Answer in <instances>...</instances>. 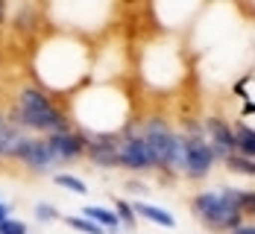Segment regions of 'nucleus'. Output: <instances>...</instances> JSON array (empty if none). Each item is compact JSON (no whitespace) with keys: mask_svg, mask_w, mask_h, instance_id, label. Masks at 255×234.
Segmentation results:
<instances>
[{"mask_svg":"<svg viewBox=\"0 0 255 234\" xmlns=\"http://www.w3.org/2000/svg\"><path fill=\"white\" fill-rule=\"evenodd\" d=\"M6 120H9L12 126H18L21 132L29 129V132L56 135V132H68L71 129L68 117L53 105V100L41 91V88H21Z\"/></svg>","mask_w":255,"mask_h":234,"instance_id":"1","label":"nucleus"},{"mask_svg":"<svg viewBox=\"0 0 255 234\" xmlns=\"http://www.w3.org/2000/svg\"><path fill=\"white\" fill-rule=\"evenodd\" d=\"M241 202H244V190L238 187H223V190H203L194 196L191 211L194 217L214 229V232H235L241 229L244 223V214H241Z\"/></svg>","mask_w":255,"mask_h":234,"instance_id":"2","label":"nucleus"},{"mask_svg":"<svg viewBox=\"0 0 255 234\" xmlns=\"http://www.w3.org/2000/svg\"><path fill=\"white\" fill-rule=\"evenodd\" d=\"M118 167H127L132 173H147L153 170V156L147 150V141L141 135V126H127L121 129V141H118Z\"/></svg>","mask_w":255,"mask_h":234,"instance_id":"3","label":"nucleus"},{"mask_svg":"<svg viewBox=\"0 0 255 234\" xmlns=\"http://www.w3.org/2000/svg\"><path fill=\"white\" fill-rule=\"evenodd\" d=\"M182 144H185V164H182V176L185 179H191V182H200L205 179L208 173H211V167H214V150L208 147V141H205V135H182Z\"/></svg>","mask_w":255,"mask_h":234,"instance_id":"4","label":"nucleus"},{"mask_svg":"<svg viewBox=\"0 0 255 234\" xmlns=\"http://www.w3.org/2000/svg\"><path fill=\"white\" fill-rule=\"evenodd\" d=\"M18 161L24 164L29 173H35V176H47V173H53L62 164L56 158V153L50 150L47 138H29V144L24 147V153L18 156Z\"/></svg>","mask_w":255,"mask_h":234,"instance_id":"5","label":"nucleus"},{"mask_svg":"<svg viewBox=\"0 0 255 234\" xmlns=\"http://www.w3.org/2000/svg\"><path fill=\"white\" fill-rule=\"evenodd\" d=\"M205 141H208V147L214 150V158H226L235 156V129H232L226 120H220V117H208L205 120Z\"/></svg>","mask_w":255,"mask_h":234,"instance_id":"6","label":"nucleus"},{"mask_svg":"<svg viewBox=\"0 0 255 234\" xmlns=\"http://www.w3.org/2000/svg\"><path fill=\"white\" fill-rule=\"evenodd\" d=\"M47 144H50V150L56 153V158L65 164V161H77V158L85 156V138H82V132H56V135H47Z\"/></svg>","mask_w":255,"mask_h":234,"instance_id":"7","label":"nucleus"},{"mask_svg":"<svg viewBox=\"0 0 255 234\" xmlns=\"http://www.w3.org/2000/svg\"><path fill=\"white\" fill-rule=\"evenodd\" d=\"M132 208H135L138 217L150 220V223L161 226V229H173V226H176V217H173L170 211L158 208V205H150V202H144V199H135V202H132Z\"/></svg>","mask_w":255,"mask_h":234,"instance_id":"8","label":"nucleus"},{"mask_svg":"<svg viewBox=\"0 0 255 234\" xmlns=\"http://www.w3.org/2000/svg\"><path fill=\"white\" fill-rule=\"evenodd\" d=\"M82 217L91 220V223H97V226H103L106 232H121V229H124L121 220H118V214L112 208H103V205H88V208H82Z\"/></svg>","mask_w":255,"mask_h":234,"instance_id":"9","label":"nucleus"},{"mask_svg":"<svg viewBox=\"0 0 255 234\" xmlns=\"http://www.w3.org/2000/svg\"><path fill=\"white\" fill-rule=\"evenodd\" d=\"M235 156L255 161V129H250V126H238L235 129Z\"/></svg>","mask_w":255,"mask_h":234,"instance_id":"10","label":"nucleus"},{"mask_svg":"<svg viewBox=\"0 0 255 234\" xmlns=\"http://www.w3.org/2000/svg\"><path fill=\"white\" fill-rule=\"evenodd\" d=\"M12 24L15 29H21V32H29L32 26H35V6H15V18H12Z\"/></svg>","mask_w":255,"mask_h":234,"instance_id":"11","label":"nucleus"},{"mask_svg":"<svg viewBox=\"0 0 255 234\" xmlns=\"http://www.w3.org/2000/svg\"><path fill=\"white\" fill-rule=\"evenodd\" d=\"M53 182L59 187H65V190H71V193H79V196L88 193V184L82 179H77V176H71V173H53Z\"/></svg>","mask_w":255,"mask_h":234,"instance_id":"12","label":"nucleus"},{"mask_svg":"<svg viewBox=\"0 0 255 234\" xmlns=\"http://www.w3.org/2000/svg\"><path fill=\"white\" fill-rule=\"evenodd\" d=\"M112 211L118 214V220H121L124 229H132L135 220H138V214H135V208H132V202H127V199H115V208Z\"/></svg>","mask_w":255,"mask_h":234,"instance_id":"13","label":"nucleus"},{"mask_svg":"<svg viewBox=\"0 0 255 234\" xmlns=\"http://www.w3.org/2000/svg\"><path fill=\"white\" fill-rule=\"evenodd\" d=\"M71 229H79V232L85 234H106V229L103 226H97V223H91V220H85V217H62Z\"/></svg>","mask_w":255,"mask_h":234,"instance_id":"14","label":"nucleus"},{"mask_svg":"<svg viewBox=\"0 0 255 234\" xmlns=\"http://www.w3.org/2000/svg\"><path fill=\"white\" fill-rule=\"evenodd\" d=\"M35 220L38 223H53V220H62V214L53 208L50 202H38L35 205Z\"/></svg>","mask_w":255,"mask_h":234,"instance_id":"15","label":"nucleus"},{"mask_svg":"<svg viewBox=\"0 0 255 234\" xmlns=\"http://www.w3.org/2000/svg\"><path fill=\"white\" fill-rule=\"evenodd\" d=\"M0 234H26V226L21 220H6L0 223Z\"/></svg>","mask_w":255,"mask_h":234,"instance_id":"16","label":"nucleus"},{"mask_svg":"<svg viewBox=\"0 0 255 234\" xmlns=\"http://www.w3.org/2000/svg\"><path fill=\"white\" fill-rule=\"evenodd\" d=\"M241 214L255 217V190H244V202H241Z\"/></svg>","mask_w":255,"mask_h":234,"instance_id":"17","label":"nucleus"},{"mask_svg":"<svg viewBox=\"0 0 255 234\" xmlns=\"http://www.w3.org/2000/svg\"><path fill=\"white\" fill-rule=\"evenodd\" d=\"M6 220H12V205L0 202V223H6Z\"/></svg>","mask_w":255,"mask_h":234,"instance_id":"18","label":"nucleus"},{"mask_svg":"<svg viewBox=\"0 0 255 234\" xmlns=\"http://www.w3.org/2000/svg\"><path fill=\"white\" fill-rule=\"evenodd\" d=\"M129 190H132V193H141V196H144V190H147V187H144L141 182H129Z\"/></svg>","mask_w":255,"mask_h":234,"instance_id":"19","label":"nucleus"},{"mask_svg":"<svg viewBox=\"0 0 255 234\" xmlns=\"http://www.w3.org/2000/svg\"><path fill=\"white\" fill-rule=\"evenodd\" d=\"M229 234H255V226H241V229H235Z\"/></svg>","mask_w":255,"mask_h":234,"instance_id":"20","label":"nucleus"},{"mask_svg":"<svg viewBox=\"0 0 255 234\" xmlns=\"http://www.w3.org/2000/svg\"><path fill=\"white\" fill-rule=\"evenodd\" d=\"M3 15H6V3H0V21H3Z\"/></svg>","mask_w":255,"mask_h":234,"instance_id":"21","label":"nucleus"},{"mask_svg":"<svg viewBox=\"0 0 255 234\" xmlns=\"http://www.w3.org/2000/svg\"><path fill=\"white\" fill-rule=\"evenodd\" d=\"M3 120H6V117H3V114H0V123H3Z\"/></svg>","mask_w":255,"mask_h":234,"instance_id":"22","label":"nucleus"},{"mask_svg":"<svg viewBox=\"0 0 255 234\" xmlns=\"http://www.w3.org/2000/svg\"><path fill=\"white\" fill-rule=\"evenodd\" d=\"M0 158H3V153H0Z\"/></svg>","mask_w":255,"mask_h":234,"instance_id":"23","label":"nucleus"}]
</instances>
